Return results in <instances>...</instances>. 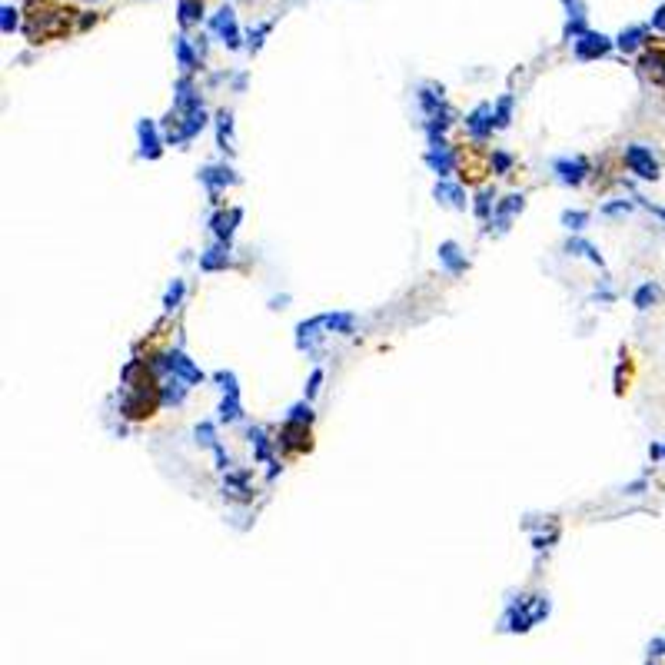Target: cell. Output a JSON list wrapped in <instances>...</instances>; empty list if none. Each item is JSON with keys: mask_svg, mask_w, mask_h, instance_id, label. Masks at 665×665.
I'll list each match as a JSON object with an SVG mask.
<instances>
[{"mask_svg": "<svg viewBox=\"0 0 665 665\" xmlns=\"http://www.w3.org/2000/svg\"><path fill=\"white\" fill-rule=\"evenodd\" d=\"M276 446L290 449V453H303V449H309V426L306 423H290V419H286L283 429H280V436H276Z\"/></svg>", "mask_w": 665, "mask_h": 665, "instance_id": "5", "label": "cell"}, {"mask_svg": "<svg viewBox=\"0 0 665 665\" xmlns=\"http://www.w3.org/2000/svg\"><path fill=\"white\" fill-rule=\"evenodd\" d=\"M513 164H516V160L509 157V153L492 150V170H496V174H509V170H513Z\"/></svg>", "mask_w": 665, "mask_h": 665, "instance_id": "27", "label": "cell"}, {"mask_svg": "<svg viewBox=\"0 0 665 665\" xmlns=\"http://www.w3.org/2000/svg\"><path fill=\"white\" fill-rule=\"evenodd\" d=\"M200 180L207 183V190L213 193V197H220V190H223V186H229L237 176H233V170H229V166H203V170H200Z\"/></svg>", "mask_w": 665, "mask_h": 665, "instance_id": "8", "label": "cell"}, {"mask_svg": "<svg viewBox=\"0 0 665 665\" xmlns=\"http://www.w3.org/2000/svg\"><path fill=\"white\" fill-rule=\"evenodd\" d=\"M492 213H496V207H492V193H489V190H482L479 197H476V217H479V220H492Z\"/></svg>", "mask_w": 665, "mask_h": 665, "instance_id": "24", "label": "cell"}, {"mask_svg": "<svg viewBox=\"0 0 665 665\" xmlns=\"http://www.w3.org/2000/svg\"><path fill=\"white\" fill-rule=\"evenodd\" d=\"M323 326H326L329 333L349 336V333H353V317H349V313H329V317H323Z\"/></svg>", "mask_w": 665, "mask_h": 665, "instance_id": "19", "label": "cell"}, {"mask_svg": "<svg viewBox=\"0 0 665 665\" xmlns=\"http://www.w3.org/2000/svg\"><path fill=\"white\" fill-rule=\"evenodd\" d=\"M140 153L143 157H160V137H157V130H153V123H140Z\"/></svg>", "mask_w": 665, "mask_h": 665, "instance_id": "15", "label": "cell"}, {"mask_svg": "<svg viewBox=\"0 0 665 665\" xmlns=\"http://www.w3.org/2000/svg\"><path fill=\"white\" fill-rule=\"evenodd\" d=\"M552 170H556V176L566 186H579L582 180H586V174H589V164H586L582 157H572V160H556Z\"/></svg>", "mask_w": 665, "mask_h": 665, "instance_id": "6", "label": "cell"}, {"mask_svg": "<svg viewBox=\"0 0 665 665\" xmlns=\"http://www.w3.org/2000/svg\"><path fill=\"white\" fill-rule=\"evenodd\" d=\"M160 366H164L166 373H174L176 380H183V382H203V373H200V366H193V360H186L180 349H174V353H164Z\"/></svg>", "mask_w": 665, "mask_h": 665, "instance_id": "4", "label": "cell"}, {"mask_svg": "<svg viewBox=\"0 0 665 665\" xmlns=\"http://www.w3.org/2000/svg\"><path fill=\"white\" fill-rule=\"evenodd\" d=\"M183 280H176L174 286H170V293H166V300H164V306H166V313H174L176 306H180V300H183Z\"/></svg>", "mask_w": 665, "mask_h": 665, "instance_id": "25", "label": "cell"}, {"mask_svg": "<svg viewBox=\"0 0 665 665\" xmlns=\"http://www.w3.org/2000/svg\"><path fill=\"white\" fill-rule=\"evenodd\" d=\"M625 166L632 170L635 176H642V180H655L659 176V164H655L652 150H645V147H625Z\"/></svg>", "mask_w": 665, "mask_h": 665, "instance_id": "3", "label": "cell"}, {"mask_svg": "<svg viewBox=\"0 0 665 665\" xmlns=\"http://www.w3.org/2000/svg\"><path fill=\"white\" fill-rule=\"evenodd\" d=\"M562 223H566L569 229H582L589 223V213H586V210H576V213L569 210V213H562Z\"/></svg>", "mask_w": 665, "mask_h": 665, "instance_id": "26", "label": "cell"}, {"mask_svg": "<svg viewBox=\"0 0 665 665\" xmlns=\"http://www.w3.org/2000/svg\"><path fill=\"white\" fill-rule=\"evenodd\" d=\"M506 123H509V100H502L499 113H496V127H506Z\"/></svg>", "mask_w": 665, "mask_h": 665, "instance_id": "32", "label": "cell"}, {"mask_svg": "<svg viewBox=\"0 0 665 665\" xmlns=\"http://www.w3.org/2000/svg\"><path fill=\"white\" fill-rule=\"evenodd\" d=\"M70 13L57 7L54 0H30L27 4V37L33 44H44V40H54L60 33H67L70 27Z\"/></svg>", "mask_w": 665, "mask_h": 665, "instance_id": "1", "label": "cell"}, {"mask_svg": "<svg viewBox=\"0 0 665 665\" xmlns=\"http://www.w3.org/2000/svg\"><path fill=\"white\" fill-rule=\"evenodd\" d=\"M290 423H306L309 426V419H313V409H309V403H296L293 409H290V416H286Z\"/></svg>", "mask_w": 665, "mask_h": 665, "instance_id": "28", "label": "cell"}, {"mask_svg": "<svg viewBox=\"0 0 665 665\" xmlns=\"http://www.w3.org/2000/svg\"><path fill=\"white\" fill-rule=\"evenodd\" d=\"M439 260H443V266H446L449 273H462V270H466V256L459 253L456 243H443V246H439Z\"/></svg>", "mask_w": 665, "mask_h": 665, "instance_id": "13", "label": "cell"}, {"mask_svg": "<svg viewBox=\"0 0 665 665\" xmlns=\"http://www.w3.org/2000/svg\"><path fill=\"white\" fill-rule=\"evenodd\" d=\"M486 117H489V107H479L472 117H469V130H472L476 140H482V137L492 130V120H486Z\"/></svg>", "mask_w": 665, "mask_h": 665, "instance_id": "18", "label": "cell"}, {"mask_svg": "<svg viewBox=\"0 0 665 665\" xmlns=\"http://www.w3.org/2000/svg\"><path fill=\"white\" fill-rule=\"evenodd\" d=\"M240 419V396H227L220 403V423H237Z\"/></svg>", "mask_w": 665, "mask_h": 665, "instance_id": "21", "label": "cell"}, {"mask_svg": "<svg viewBox=\"0 0 665 665\" xmlns=\"http://www.w3.org/2000/svg\"><path fill=\"white\" fill-rule=\"evenodd\" d=\"M436 197H443L446 203H453V207H466V190L462 186H456V183H449V180H439L436 183Z\"/></svg>", "mask_w": 665, "mask_h": 665, "instance_id": "14", "label": "cell"}, {"mask_svg": "<svg viewBox=\"0 0 665 665\" xmlns=\"http://www.w3.org/2000/svg\"><path fill=\"white\" fill-rule=\"evenodd\" d=\"M632 210V203H609V207L602 210V213H609V217H615V213H629Z\"/></svg>", "mask_w": 665, "mask_h": 665, "instance_id": "33", "label": "cell"}, {"mask_svg": "<svg viewBox=\"0 0 665 665\" xmlns=\"http://www.w3.org/2000/svg\"><path fill=\"white\" fill-rule=\"evenodd\" d=\"M223 489L229 492V496H237V499H250V472H227V482H223Z\"/></svg>", "mask_w": 665, "mask_h": 665, "instance_id": "12", "label": "cell"}, {"mask_svg": "<svg viewBox=\"0 0 665 665\" xmlns=\"http://www.w3.org/2000/svg\"><path fill=\"white\" fill-rule=\"evenodd\" d=\"M243 220V210H229V213H217L213 217V233H217L220 243H229V237H233V229H237V223Z\"/></svg>", "mask_w": 665, "mask_h": 665, "instance_id": "9", "label": "cell"}, {"mask_svg": "<svg viewBox=\"0 0 665 665\" xmlns=\"http://www.w3.org/2000/svg\"><path fill=\"white\" fill-rule=\"evenodd\" d=\"M525 207V200L519 197V193H513V197H506L496 207V213H492V220H496V229H506L509 227V220H513V213H519V210Z\"/></svg>", "mask_w": 665, "mask_h": 665, "instance_id": "11", "label": "cell"}, {"mask_svg": "<svg viewBox=\"0 0 665 665\" xmlns=\"http://www.w3.org/2000/svg\"><path fill=\"white\" fill-rule=\"evenodd\" d=\"M569 253H582V256H589L592 263H599V266H602L599 250H596L592 243H586V240H569Z\"/></svg>", "mask_w": 665, "mask_h": 665, "instance_id": "22", "label": "cell"}, {"mask_svg": "<svg viewBox=\"0 0 665 665\" xmlns=\"http://www.w3.org/2000/svg\"><path fill=\"white\" fill-rule=\"evenodd\" d=\"M229 256L223 253V246H213V250H207L203 256H200V270H220V266H227Z\"/></svg>", "mask_w": 665, "mask_h": 665, "instance_id": "20", "label": "cell"}, {"mask_svg": "<svg viewBox=\"0 0 665 665\" xmlns=\"http://www.w3.org/2000/svg\"><path fill=\"white\" fill-rule=\"evenodd\" d=\"M250 443H253L256 459L270 466V479H276V472H280V469H276V459H273V453H270V439L263 436V429H250Z\"/></svg>", "mask_w": 665, "mask_h": 665, "instance_id": "10", "label": "cell"}, {"mask_svg": "<svg viewBox=\"0 0 665 665\" xmlns=\"http://www.w3.org/2000/svg\"><path fill=\"white\" fill-rule=\"evenodd\" d=\"M319 382H323V373H319V370H313V376H309V386H306V403H309V399L317 396Z\"/></svg>", "mask_w": 665, "mask_h": 665, "instance_id": "31", "label": "cell"}, {"mask_svg": "<svg viewBox=\"0 0 665 665\" xmlns=\"http://www.w3.org/2000/svg\"><path fill=\"white\" fill-rule=\"evenodd\" d=\"M453 153H456V170L466 183H482L486 174L492 170V157L479 153L476 147H459V150H453Z\"/></svg>", "mask_w": 665, "mask_h": 665, "instance_id": "2", "label": "cell"}, {"mask_svg": "<svg viewBox=\"0 0 665 665\" xmlns=\"http://www.w3.org/2000/svg\"><path fill=\"white\" fill-rule=\"evenodd\" d=\"M217 382L227 390V396H240L237 393V376H233V373H217Z\"/></svg>", "mask_w": 665, "mask_h": 665, "instance_id": "30", "label": "cell"}, {"mask_svg": "<svg viewBox=\"0 0 665 665\" xmlns=\"http://www.w3.org/2000/svg\"><path fill=\"white\" fill-rule=\"evenodd\" d=\"M659 300H662V290H659V286H655V283H645V286H639V290H635V296H632V303L639 306V309H649V306H652V303H659Z\"/></svg>", "mask_w": 665, "mask_h": 665, "instance_id": "17", "label": "cell"}, {"mask_svg": "<svg viewBox=\"0 0 665 665\" xmlns=\"http://www.w3.org/2000/svg\"><path fill=\"white\" fill-rule=\"evenodd\" d=\"M662 456H665V449H662Z\"/></svg>", "mask_w": 665, "mask_h": 665, "instance_id": "34", "label": "cell"}, {"mask_svg": "<svg viewBox=\"0 0 665 665\" xmlns=\"http://www.w3.org/2000/svg\"><path fill=\"white\" fill-rule=\"evenodd\" d=\"M426 164L436 170L439 180H446V176L456 170V153L446 150V143H433V147H429V153H426Z\"/></svg>", "mask_w": 665, "mask_h": 665, "instance_id": "7", "label": "cell"}, {"mask_svg": "<svg viewBox=\"0 0 665 665\" xmlns=\"http://www.w3.org/2000/svg\"><path fill=\"white\" fill-rule=\"evenodd\" d=\"M160 393H164V403L166 406H180L186 399V382L183 380H166L164 386H160Z\"/></svg>", "mask_w": 665, "mask_h": 665, "instance_id": "16", "label": "cell"}, {"mask_svg": "<svg viewBox=\"0 0 665 665\" xmlns=\"http://www.w3.org/2000/svg\"><path fill=\"white\" fill-rule=\"evenodd\" d=\"M197 443H200V446H210V449L220 446V443H217V426H213V423H200L197 426Z\"/></svg>", "mask_w": 665, "mask_h": 665, "instance_id": "23", "label": "cell"}, {"mask_svg": "<svg viewBox=\"0 0 665 665\" xmlns=\"http://www.w3.org/2000/svg\"><path fill=\"white\" fill-rule=\"evenodd\" d=\"M220 150H233L229 147V117L220 113Z\"/></svg>", "mask_w": 665, "mask_h": 665, "instance_id": "29", "label": "cell"}]
</instances>
